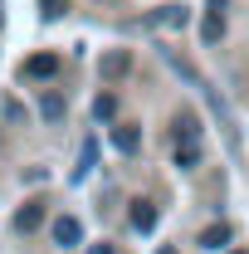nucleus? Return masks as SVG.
<instances>
[{"instance_id": "dca6fc26", "label": "nucleus", "mask_w": 249, "mask_h": 254, "mask_svg": "<svg viewBox=\"0 0 249 254\" xmlns=\"http://www.w3.org/2000/svg\"><path fill=\"white\" fill-rule=\"evenodd\" d=\"M88 254H113V245H93V250H88Z\"/></svg>"}, {"instance_id": "ddd939ff", "label": "nucleus", "mask_w": 249, "mask_h": 254, "mask_svg": "<svg viewBox=\"0 0 249 254\" xmlns=\"http://www.w3.org/2000/svg\"><path fill=\"white\" fill-rule=\"evenodd\" d=\"M63 10H68V0H39V15L44 20H59Z\"/></svg>"}, {"instance_id": "f03ea898", "label": "nucleus", "mask_w": 249, "mask_h": 254, "mask_svg": "<svg viewBox=\"0 0 249 254\" xmlns=\"http://www.w3.org/2000/svg\"><path fill=\"white\" fill-rule=\"evenodd\" d=\"M49 235H54V245H59V250H78V245H83V225L73 220V215H59Z\"/></svg>"}, {"instance_id": "9b49d317", "label": "nucleus", "mask_w": 249, "mask_h": 254, "mask_svg": "<svg viewBox=\"0 0 249 254\" xmlns=\"http://www.w3.org/2000/svg\"><path fill=\"white\" fill-rule=\"evenodd\" d=\"M93 161H98V147H93V142H83V152H78V171H73V176L83 181V176L93 171Z\"/></svg>"}, {"instance_id": "0eeeda50", "label": "nucleus", "mask_w": 249, "mask_h": 254, "mask_svg": "<svg viewBox=\"0 0 249 254\" xmlns=\"http://www.w3.org/2000/svg\"><path fill=\"white\" fill-rule=\"evenodd\" d=\"M113 147H118V152H127V157H132V152L142 147V137H137V127L118 123V127H113Z\"/></svg>"}, {"instance_id": "f3484780", "label": "nucleus", "mask_w": 249, "mask_h": 254, "mask_svg": "<svg viewBox=\"0 0 249 254\" xmlns=\"http://www.w3.org/2000/svg\"><path fill=\"white\" fill-rule=\"evenodd\" d=\"M156 254H176V250H156Z\"/></svg>"}, {"instance_id": "f8f14e48", "label": "nucleus", "mask_w": 249, "mask_h": 254, "mask_svg": "<svg viewBox=\"0 0 249 254\" xmlns=\"http://www.w3.org/2000/svg\"><path fill=\"white\" fill-rule=\"evenodd\" d=\"M103 73H108V78L127 73V54H108V59H103Z\"/></svg>"}, {"instance_id": "39448f33", "label": "nucleus", "mask_w": 249, "mask_h": 254, "mask_svg": "<svg viewBox=\"0 0 249 254\" xmlns=\"http://www.w3.org/2000/svg\"><path fill=\"white\" fill-rule=\"evenodd\" d=\"M132 230H142V235L156 230V205L152 200H132Z\"/></svg>"}, {"instance_id": "f257e3e1", "label": "nucleus", "mask_w": 249, "mask_h": 254, "mask_svg": "<svg viewBox=\"0 0 249 254\" xmlns=\"http://www.w3.org/2000/svg\"><path fill=\"white\" fill-rule=\"evenodd\" d=\"M171 161H176L181 171L200 166V123H195L190 113L176 118V132H171Z\"/></svg>"}, {"instance_id": "423d86ee", "label": "nucleus", "mask_w": 249, "mask_h": 254, "mask_svg": "<svg viewBox=\"0 0 249 254\" xmlns=\"http://www.w3.org/2000/svg\"><path fill=\"white\" fill-rule=\"evenodd\" d=\"M59 73V59L54 54H34V59H25V78H54Z\"/></svg>"}, {"instance_id": "4468645a", "label": "nucleus", "mask_w": 249, "mask_h": 254, "mask_svg": "<svg viewBox=\"0 0 249 254\" xmlns=\"http://www.w3.org/2000/svg\"><path fill=\"white\" fill-rule=\"evenodd\" d=\"M93 113L103 118V123H108V118L118 113V103H113V93H103V98H98V103H93Z\"/></svg>"}, {"instance_id": "7ed1b4c3", "label": "nucleus", "mask_w": 249, "mask_h": 254, "mask_svg": "<svg viewBox=\"0 0 249 254\" xmlns=\"http://www.w3.org/2000/svg\"><path fill=\"white\" fill-rule=\"evenodd\" d=\"M230 240H235V230H230L225 220H215V225H205V230H200V250H225Z\"/></svg>"}, {"instance_id": "20e7f679", "label": "nucleus", "mask_w": 249, "mask_h": 254, "mask_svg": "<svg viewBox=\"0 0 249 254\" xmlns=\"http://www.w3.org/2000/svg\"><path fill=\"white\" fill-rule=\"evenodd\" d=\"M39 225H44V205H39V200H30V205L15 210V230H20V235H30V230H39Z\"/></svg>"}, {"instance_id": "6e6552de", "label": "nucleus", "mask_w": 249, "mask_h": 254, "mask_svg": "<svg viewBox=\"0 0 249 254\" xmlns=\"http://www.w3.org/2000/svg\"><path fill=\"white\" fill-rule=\"evenodd\" d=\"M200 39H205V44H220V39H225V15H205V20H200Z\"/></svg>"}, {"instance_id": "9d476101", "label": "nucleus", "mask_w": 249, "mask_h": 254, "mask_svg": "<svg viewBox=\"0 0 249 254\" xmlns=\"http://www.w3.org/2000/svg\"><path fill=\"white\" fill-rule=\"evenodd\" d=\"M156 20H161V25H171V30H181V25H186L190 15H186V5H166V10L156 15Z\"/></svg>"}, {"instance_id": "1a4fd4ad", "label": "nucleus", "mask_w": 249, "mask_h": 254, "mask_svg": "<svg viewBox=\"0 0 249 254\" xmlns=\"http://www.w3.org/2000/svg\"><path fill=\"white\" fill-rule=\"evenodd\" d=\"M39 118L59 123V118H63V98H59V93H44V98H39Z\"/></svg>"}, {"instance_id": "2eb2a0df", "label": "nucleus", "mask_w": 249, "mask_h": 254, "mask_svg": "<svg viewBox=\"0 0 249 254\" xmlns=\"http://www.w3.org/2000/svg\"><path fill=\"white\" fill-rule=\"evenodd\" d=\"M225 5L230 0H205V15H225Z\"/></svg>"}]
</instances>
